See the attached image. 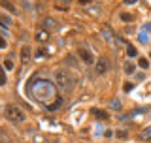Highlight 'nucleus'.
<instances>
[{
	"label": "nucleus",
	"instance_id": "5701e85b",
	"mask_svg": "<svg viewBox=\"0 0 151 143\" xmlns=\"http://www.w3.org/2000/svg\"><path fill=\"white\" fill-rule=\"evenodd\" d=\"M132 87H134L132 83H125V87H123V89H125V92H129V90H132Z\"/></svg>",
	"mask_w": 151,
	"mask_h": 143
},
{
	"label": "nucleus",
	"instance_id": "f3484780",
	"mask_svg": "<svg viewBox=\"0 0 151 143\" xmlns=\"http://www.w3.org/2000/svg\"><path fill=\"white\" fill-rule=\"evenodd\" d=\"M44 26H45V30H47V28H53V26H57V23L53 21V19L45 17V19H44Z\"/></svg>",
	"mask_w": 151,
	"mask_h": 143
},
{
	"label": "nucleus",
	"instance_id": "4be33fe9",
	"mask_svg": "<svg viewBox=\"0 0 151 143\" xmlns=\"http://www.w3.org/2000/svg\"><path fill=\"white\" fill-rule=\"evenodd\" d=\"M8 47V41H6V38H2V40H0V49H6Z\"/></svg>",
	"mask_w": 151,
	"mask_h": 143
},
{
	"label": "nucleus",
	"instance_id": "6e6552de",
	"mask_svg": "<svg viewBox=\"0 0 151 143\" xmlns=\"http://www.w3.org/2000/svg\"><path fill=\"white\" fill-rule=\"evenodd\" d=\"M91 115L96 117V119H102V121H108V111H104V109H98V107H93L91 109Z\"/></svg>",
	"mask_w": 151,
	"mask_h": 143
},
{
	"label": "nucleus",
	"instance_id": "9d476101",
	"mask_svg": "<svg viewBox=\"0 0 151 143\" xmlns=\"http://www.w3.org/2000/svg\"><path fill=\"white\" fill-rule=\"evenodd\" d=\"M138 139H140V141H147V139H151V126H147L145 130L140 132V134H138Z\"/></svg>",
	"mask_w": 151,
	"mask_h": 143
},
{
	"label": "nucleus",
	"instance_id": "20e7f679",
	"mask_svg": "<svg viewBox=\"0 0 151 143\" xmlns=\"http://www.w3.org/2000/svg\"><path fill=\"white\" fill-rule=\"evenodd\" d=\"M78 56L81 59V62H85V64H96L93 51H89L87 47H79V49H78Z\"/></svg>",
	"mask_w": 151,
	"mask_h": 143
},
{
	"label": "nucleus",
	"instance_id": "b1692460",
	"mask_svg": "<svg viewBox=\"0 0 151 143\" xmlns=\"http://www.w3.org/2000/svg\"><path fill=\"white\" fill-rule=\"evenodd\" d=\"M145 79V74H138L136 75V81H144Z\"/></svg>",
	"mask_w": 151,
	"mask_h": 143
},
{
	"label": "nucleus",
	"instance_id": "423d86ee",
	"mask_svg": "<svg viewBox=\"0 0 151 143\" xmlns=\"http://www.w3.org/2000/svg\"><path fill=\"white\" fill-rule=\"evenodd\" d=\"M30 56H32L30 45H23L21 47V62L23 64H28V62H30Z\"/></svg>",
	"mask_w": 151,
	"mask_h": 143
},
{
	"label": "nucleus",
	"instance_id": "1a4fd4ad",
	"mask_svg": "<svg viewBox=\"0 0 151 143\" xmlns=\"http://www.w3.org/2000/svg\"><path fill=\"white\" fill-rule=\"evenodd\" d=\"M108 107L113 109V111H121V109H123V104H121L119 98H113V100H110V102H108Z\"/></svg>",
	"mask_w": 151,
	"mask_h": 143
},
{
	"label": "nucleus",
	"instance_id": "a211bd4d",
	"mask_svg": "<svg viewBox=\"0 0 151 143\" xmlns=\"http://www.w3.org/2000/svg\"><path fill=\"white\" fill-rule=\"evenodd\" d=\"M138 66H140L142 70H147V68H149V60H147V59H140V60H138Z\"/></svg>",
	"mask_w": 151,
	"mask_h": 143
},
{
	"label": "nucleus",
	"instance_id": "ddd939ff",
	"mask_svg": "<svg viewBox=\"0 0 151 143\" xmlns=\"http://www.w3.org/2000/svg\"><path fill=\"white\" fill-rule=\"evenodd\" d=\"M134 72H136V64H134V62H127V64H125V74H127V75L134 74Z\"/></svg>",
	"mask_w": 151,
	"mask_h": 143
},
{
	"label": "nucleus",
	"instance_id": "7ed1b4c3",
	"mask_svg": "<svg viewBox=\"0 0 151 143\" xmlns=\"http://www.w3.org/2000/svg\"><path fill=\"white\" fill-rule=\"evenodd\" d=\"M4 117L8 119L9 122H25L27 121V115L19 106H13V104H8L4 107Z\"/></svg>",
	"mask_w": 151,
	"mask_h": 143
},
{
	"label": "nucleus",
	"instance_id": "39448f33",
	"mask_svg": "<svg viewBox=\"0 0 151 143\" xmlns=\"http://www.w3.org/2000/svg\"><path fill=\"white\" fill-rule=\"evenodd\" d=\"M94 70H96L98 75H106L108 72H110V60H108L106 56H100V59L96 60V64H94Z\"/></svg>",
	"mask_w": 151,
	"mask_h": 143
},
{
	"label": "nucleus",
	"instance_id": "4468645a",
	"mask_svg": "<svg viewBox=\"0 0 151 143\" xmlns=\"http://www.w3.org/2000/svg\"><path fill=\"white\" fill-rule=\"evenodd\" d=\"M4 70H6V72H12V70H13V60L9 59V56H6V59H4Z\"/></svg>",
	"mask_w": 151,
	"mask_h": 143
},
{
	"label": "nucleus",
	"instance_id": "2eb2a0df",
	"mask_svg": "<svg viewBox=\"0 0 151 143\" xmlns=\"http://www.w3.org/2000/svg\"><path fill=\"white\" fill-rule=\"evenodd\" d=\"M127 55H129L130 59H132V56H136V55H138V49H136L134 45H127Z\"/></svg>",
	"mask_w": 151,
	"mask_h": 143
},
{
	"label": "nucleus",
	"instance_id": "6ab92c4d",
	"mask_svg": "<svg viewBox=\"0 0 151 143\" xmlns=\"http://www.w3.org/2000/svg\"><path fill=\"white\" fill-rule=\"evenodd\" d=\"M127 136H129L127 130H117L115 132V137H119V139H127Z\"/></svg>",
	"mask_w": 151,
	"mask_h": 143
},
{
	"label": "nucleus",
	"instance_id": "f03ea898",
	"mask_svg": "<svg viewBox=\"0 0 151 143\" xmlns=\"http://www.w3.org/2000/svg\"><path fill=\"white\" fill-rule=\"evenodd\" d=\"M55 83H57V89H60V92H72L78 79L72 74H68L66 70H57L55 72Z\"/></svg>",
	"mask_w": 151,
	"mask_h": 143
},
{
	"label": "nucleus",
	"instance_id": "0eeeda50",
	"mask_svg": "<svg viewBox=\"0 0 151 143\" xmlns=\"http://www.w3.org/2000/svg\"><path fill=\"white\" fill-rule=\"evenodd\" d=\"M63 106H64V100L59 96V98H55V102H53V104L45 106V109H47V111H57V109H60Z\"/></svg>",
	"mask_w": 151,
	"mask_h": 143
},
{
	"label": "nucleus",
	"instance_id": "dca6fc26",
	"mask_svg": "<svg viewBox=\"0 0 151 143\" xmlns=\"http://www.w3.org/2000/svg\"><path fill=\"white\" fill-rule=\"evenodd\" d=\"M119 19H121V21H125V23H130V21H134V15H132V13H121Z\"/></svg>",
	"mask_w": 151,
	"mask_h": 143
},
{
	"label": "nucleus",
	"instance_id": "393cba45",
	"mask_svg": "<svg viewBox=\"0 0 151 143\" xmlns=\"http://www.w3.org/2000/svg\"><path fill=\"white\" fill-rule=\"evenodd\" d=\"M104 136H106V137H111L113 132H111V130H106V132H104Z\"/></svg>",
	"mask_w": 151,
	"mask_h": 143
},
{
	"label": "nucleus",
	"instance_id": "9b49d317",
	"mask_svg": "<svg viewBox=\"0 0 151 143\" xmlns=\"http://www.w3.org/2000/svg\"><path fill=\"white\" fill-rule=\"evenodd\" d=\"M0 25H2L4 28L12 26V19H9V15H6V13H2V15H0Z\"/></svg>",
	"mask_w": 151,
	"mask_h": 143
},
{
	"label": "nucleus",
	"instance_id": "f257e3e1",
	"mask_svg": "<svg viewBox=\"0 0 151 143\" xmlns=\"http://www.w3.org/2000/svg\"><path fill=\"white\" fill-rule=\"evenodd\" d=\"M27 90H28V96H32L36 102H42V104H45V106H49V102L55 98L57 87L51 83V81L34 79L32 83L27 85Z\"/></svg>",
	"mask_w": 151,
	"mask_h": 143
},
{
	"label": "nucleus",
	"instance_id": "aec40b11",
	"mask_svg": "<svg viewBox=\"0 0 151 143\" xmlns=\"http://www.w3.org/2000/svg\"><path fill=\"white\" fill-rule=\"evenodd\" d=\"M2 6L6 8V9H9V11H12V13H17V8H15V6H12V4H9V2H2Z\"/></svg>",
	"mask_w": 151,
	"mask_h": 143
},
{
	"label": "nucleus",
	"instance_id": "412c9836",
	"mask_svg": "<svg viewBox=\"0 0 151 143\" xmlns=\"http://www.w3.org/2000/svg\"><path fill=\"white\" fill-rule=\"evenodd\" d=\"M102 34H104V38H106L108 41H111V40H113V38H111V32L108 30V28H104V32H102Z\"/></svg>",
	"mask_w": 151,
	"mask_h": 143
},
{
	"label": "nucleus",
	"instance_id": "f8f14e48",
	"mask_svg": "<svg viewBox=\"0 0 151 143\" xmlns=\"http://www.w3.org/2000/svg\"><path fill=\"white\" fill-rule=\"evenodd\" d=\"M34 38H36V41H45L47 38H49V30H40Z\"/></svg>",
	"mask_w": 151,
	"mask_h": 143
}]
</instances>
